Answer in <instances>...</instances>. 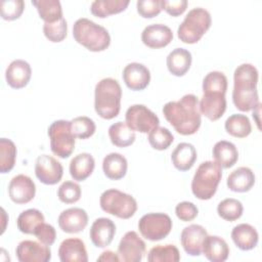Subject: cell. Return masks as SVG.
<instances>
[{
    "mask_svg": "<svg viewBox=\"0 0 262 262\" xmlns=\"http://www.w3.org/2000/svg\"><path fill=\"white\" fill-rule=\"evenodd\" d=\"M162 112L165 119L181 135H192L201 127L199 99L194 94H185L177 101L167 102Z\"/></svg>",
    "mask_w": 262,
    "mask_h": 262,
    "instance_id": "1",
    "label": "cell"
},
{
    "mask_svg": "<svg viewBox=\"0 0 262 262\" xmlns=\"http://www.w3.org/2000/svg\"><path fill=\"white\" fill-rule=\"evenodd\" d=\"M258 70L252 63L238 66L233 74L232 101L241 112H250L259 103Z\"/></svg>",
    "mask_w": 262,
    "mask_h": 262,
    "instance_id": "2",
    "label": "cell"
},
{
    "mask_svg": "<svg viewBox=\"0 0 262 262\" xmlns=\"http://www.w3.org/2000/svg\"><path fill=\"white\" fill-rule=\"evenodd\" d=\"M122 89L113 78L100 80L94 90V108L99 117L105 120L116 118L121 110Z\"/></svg>",
    "mask_w": 262,
    "mask_h": 262,
    "instance_id": "3",
    "label": "cell"
},
{
    "mask_svg": "<svg viewBox=\"0 0 262 262\" xmlns=\"http://www.w3.org/2000/svg\"><path fill=\"white\" fill-rule=\"evenodd\" d=\"M73 37L77 43L93 52L103 51L111 44V36L107 30L85 17L75 21Z\"/></svg>",
    "mask_w": 262,
    "mask_h": 262,
    "instance_id": "4",
    "label": "cell"
},
{
    "mask_svg": "<svg viewBox=\"0 0 262 262\" xmlns=\"http://www.w3.org/2000/svg\"><path fill=\"white\" fill-rule=\"evenodd\" d=\"M222 178V169L214 161L203 162L196 169L192 181L191 191L199 200H210L217 190Z\"/></svg>",
    "mask_w": 262,
    "mask_h": 262,
    "instance_id": "5",
    "label": "cell"
},
{
    "mask_svg": "<svg viewBox=\"0 0 262 262\" xmlns=\"http://www.w3.org/2000/svg\"><path fill=\"white\" fill-rule=\"evenodd\" d=\"M212 18L210 12L203 7H195L188 11L177 30V36L185 44H194L210 29Z\"/></svg>",
    "mask_w": 262,
    "mask_h": 262,
    "instance_id": "6",
    "label": "cell"
},
{
    "mask_svg": "<svg viewBox=\"0 0 262 262\" xmlns=\"http://www.w3.org/2000/svg\"><path fill=\"white\" fill-rule=\"evenodd\" d=\"M99 204L102 211L121 219H129L137 211L136 200L131 194L115 188L104 190Z\"/></svg>",
    "mask_w": 262,
    "mask_h": 262,
    "instance_id": "7",
    "label": "cell"
},
{
    "mask_svg": "<svg viewBox=\"0 0 262 262\" xmlns=\"http://www.w3.org/2000/svg\"><path fill=\"white\" fill-rule=\"evenodd\" d=\"M51 151L60 159L69 158L75 148V137L71 129V121L57 120L48 128Z\"/></svg>",
    "mask_w": 262,
    "mask_h": 262,
    "instance_id": "8",
    "label": "cell"
},
{
    "mask_svg": "<svg viewBox=\"0 0 262 262\" xmlns=\"http://www.w3.org/2000/svg\"><path fill=\"white\" fill-rule=\"evenodd\" d=\"M138 229L141 235L151 242L165 238L172 229V220L165 213H147L138 222Z\"/></svg>",
    "mask_w": 262,
    "mask_h": 262,
    "instance_id": "9",
    "label": "cell"
},
{
    "mask_svg": "<svg viewBox=\"0 0 262 262\" xmlns=\"http://www.w3.org/2000/svg\"><path fill=\"white\" fill-rule=\"evenodd\" d=\"M125 123L134 132L149 133L159 127L160 120L158 116L143 104H133L128 107L125 115Z\"/></svg>",
    "mask_w": 262,
    "mask_h": 262,
    "instance_id": "10",
    "label": "cell"
},
{
    "mask_svg": "<svg viewBox=\"0 0 262 262\" xmlns=\"http://www.w3.org/2000/svg\"><path fill=\"white\" fill-rule=\"evenodd\" d=\"M145 251V243L133 230L126 232L118 246V255L123 262H140Z\"/></svg>",
    "mask_w": 262,
    "mask_h": 262,
    "instance_id": "11",
    "label": "cell"
},
{
    "mask_svg": "<svg viewBox=\"0 0 262 262\" xmlns=\"http://www.w3.org/2000/svg\"><path fill=\"white\" fill-rule=\"evenodd\" d=\"M35 174L40 182L46 185H53L61 180L63 168L52 156L41 155L35 163Z\"/></svg>",
    "mask_w": 262,
    "mask_h": 262,
    "instance_id": "12",
    "label": "cell"
},
{
    "mask_svg": "<svg viewBox=\"0 0 262 262\" xmlns=\"http://www.w3.org/2000/svg\"><path fill=\"white\" fill-rule=\"evenodd\" d=\"M15 254L19 262H48L51 259L49 246L30 239L20 242L15 249Z\"/></svg>",
    "mask_w": 262,
    "mask_h": 262,
    "instance_id": "13",
    "label": "cell"
},
{
    "mask_svg": "<svg viewBox=\"0 0 262 262\" xmlns=\"http://www.w3.org/2000/svg\"><path fill=\"white\" fill-rule=\"evenodd\" d=\"M8 194L13 203L19 205L27 204L35 198L36 185L29 176L18 174L10 180Z\"/></svg>",
    "mask_w": 262,
    "mask_h": 262,
    "instance_id": "14",
    "label": "cell"
},
{
    "mask_svg": "<svg viewBox=\"0 0 262 262\" xmlns=\"http://www.w3.org/2000/svg\"><path fill=\"white\" fill-rule=\"evenodd\" d=\"M173 40L172 30L163 24H152L145 27L141 33L142 43L152 49L166 47Z\"/></svg>",
    "mask_w": 262,
    "mask_h": 262,
    "instance_id": "15",
    "label": "cell"
},
{
    "mask_svg": "<svg viewBox=\"0 0 262 262\" xmlns=\"http://www.w3.org/2000/svg\"><path fill=\"white\" fill-rule=\"evenodd\" d=\"M59 228L67 233H78L88 224V215L82 208H69L58 216Z\"/></svg>",
    "mask_w": 262,
    "mask_h": 262,
    "instance_id": "16",
    "label": "cell"
},
{
    "mask_svg": "<svg viewBox=\"0 0 262 262\" xmlns=\"http://www.w3.org/2000/svg\"><path fill=\"white\" fill-rule=\"evenodd\" d=\"M208 235L205 227L199 224H190L184 227L180 234V242L184 251L190 256H200L205 237Z\"/></svg>",
    "mask_w": 262,
    "mask_h": 262,
    "instance_id": "17",
    "label": "cell"
},
{
    "mask_svg": "<svg viewBox=\"0 0 262 262\" xmlns=\"http://www.w3.org/2000/svg\"><path fill=\"white\" fill-rule=\"evenodd\" d=\"M122 76L126 86L133 91L145 89L150 82L149 70L139 62L128 63L124 68Z\"/></svg>",
    "mask_w": 262,
    "mask_h": 262,
    "instance_id": "18",
    "label": "cell"
},
{
    "mask_svg": "<svg viewBox=\"0 0 262 262\" xmlns=\"http://www.w3.org/2000/svg\"><path fill=\"white\" fill-rule=\"evenodd\" d=\"M199 107L202 115L211 121L219 120L226 111L225 94L209 92L204 93L199 101Z\"/></svg>",
    "mask_w": 262,
    "mask_h": 262,
    "instance_id": "19",
    "label": "cell"
},
{
    "mask_svg": "<svg viewBox=\"0 0 262 262\" xmlns=\"http://www.w3.org/2000/svg\"><path fill=\"white\" fill-rule=\"evenodd\" d=\"M116 234V225L105 217L97 218L91 225L89 236L93 245L97 248H105L108 246Z\"/></svg>",
    "mask_w": 262,
    "mask_h": 262,
    "instance_id": "20",
    "label": "cell"
},
{
    "mask_svg": "<svg viewBox=\"0 0 262 262\" xmlns=\"http://www.w3.org/2000/svg\"><path fill=\"white\" fill-rule=\"evenodd\" d=\"M31 76V66L24 59H15L11 61L5 72V79L7 84L14 89L26 87L30 82Z\"/></svg>",
    "mask_w": 262,
    "mask_h": 262,
    "instance_id": "21",
    "label": "cell"
},
{
    "mask_svg": "<svg viewBox=\"0 0 262 262\" xmlns=\"http://www.w3.org/2000/svg\"><path fill=\"white\" fill-rule=\"evenodd\" d=\"M58 257L61 262L88 261L85 244L78 237H70L63 239L58 248Z\"/></svg>",
    "mask_w": 262,
    "mask_h": 262,
    "instance_id": "22",
    "label": "cell"
},
{
    "mask_svg": "<svg viewBox=\"0 0 262 262\" xmlns=\"http://www.w3.org/2000/svg\"><path fill=\"white\" fill-rule=\"evenodd\" d=\"M202 253L209 261L223 262L228 258L229 247L222 237L207 235L203 242Z\"/></svg>",
    "mask_w": 262,
    "mask_h": 262,
    "instance_id": "23",
    "label": "cell"
},
{
    "mask_svg": "<svg viewBox=\"0 0 262 262\" xmlns=\"http://www.w3.org/2000/svg\"><path fill=\"white\" fill-rule=\"evenodd\" d=\"M231 238L239 250L250 251L257 246L259 234L254 226L248 223H241L233 227Z\"/></svg>",
    "mask_w": 262,
    "mask_h": 262,
    "instance_id": "24",
    "label": "cell"
},
{
    "mask_svg": "<svg viewBox=\"0 0 262 262\" xmlns=\"http://www.w3.org/2000/svg\"><path fill=\"white\" fill-rule=\"evenodd\" d=\"M191 61L192 56L188 50L184 48H175L168 54L166 63L168 71L172 75L182 77L188 72Z\"/></svg>",
    "mask_w": 262,
    "mask_h": 262,
    "instance_id": "25",
    "label": "cell"
},
{
    "mask_svg": "<svg viewBox=\"0 0 262 262\" xmlns=\"http://www.w3.org/2000/svg\"><path fill=\"white\" fill-rule=\"evenodd\" d=\"M171 160L177 170L188 171L196 161V149L191 143L181 142L172 151Z\"/></svg>",
    "mask_w": 262,
    "mask_h": 262,
    "instance_id": "26",
    "label": "cell"
},
{
    "mask_svg": "<svg viewBox=\"0 0 262 262\" xmlns=\"http://www.w3.org/2000/svg\"><path fill=\"white\" fill-rule=\"evenodd\" d=\"M227 187L234 192H247L255 184V174L248 167H239L227 177Z\"/></svg>",
    "mask_w": 262,
    "mask_h": 262,
    "instance_id": "27",
    "label": "cell"
},
{
    "mask_svg": "<svg viewBox=\"0 0 262 262\" xmlns=\"http://www.w3.org/2000/svg\"><path fill=\"white\" fill-rule=\"evenodd\" d=\"M213 158L215 162L221 167V168H231L235 165V163L238 160V151L236 146L226 140H220L215 143L213 146Z\"/></svg>",
    "mask_w": 262,
    "mask_h": 262,
    "instance_id": "28",
    "label": "cell"
},
{
    "mask_svg": "<svg viewBox=\"0 0 262 262\" xmlns=\"http://www.w3.org/2000/svg\"><path fill=\"white\" fill-rule=\"evenodd\" d=\"M95 167L94 158L88 152L75 156L70 162V174L74 180L84 181L93 172Z\"/></svg>",
    "mask_w": 262,
    "mask_h": 262,
    "instance_id": "29",
    "label": "cell"
},
{
    "mask_svg": "<svg viewBox=\"0 0 262 262\" xmlns=\"http://www.w3.org/2000/svg\"><path fill=\"white\" fill-rule=\"evenodd\" d=\"M128 169V162L124 156L118 152L106 155L102 161V170L104 175L112 180L122 179Z\"/></svg>",
    "mask_w": 262,
    "mask_h": 262,
    "instance_id": "30",
    "label": "cell"
},
{
    "mask_svg": "<svg viewBox=\"0 0 262 262\" xmlns=\"http://www.w3.org/2000/svg\"><path fill=\"white\" fill-rule=\"evenodd\" d=\"M129 3V0H95L91 3L90 11L93 15L104 18L124 11Z\"/></svg>",
    "mask_w": 262,
    "mask_h": 262,
    "instance_id": "31",
    "label": "cell"
},
{
    "mask_svg": "<svg viewBox=\"0 0 262 262\" xmlns=\"http://www.w3.org/2000/svg\"><path fill=\"white\" fill-rule=\"evenodd\" d=\"M108 136L111 142L118 147H127L134 143L135 132L124 122H117L110 126Z\"/></svg>",
    "mask_w": 262,
    "mask_h": 262,
    "instance_id": "32",
    "label": "cell"
},
{
    "mask_svg": "<svg viewBox=\"0 0 262 262\" xmlns=\"http://www.w3.org/2000/svg\"><path fill=\"white\" fill-rule=\"evenodd\" d=\"M226 132L236 138H245L252 132V125L249 118L243 114L229 116L224 124Z\"/></svg>",
    "mask_w": 262,
    "mask_h": 262,
    "instance_id": "33",
    "label": "cell"
},
{
    "mask_svg": "<svg viewBox=\"0 0 262 262\" xmlns=\"http://www.w3.org/2000/svg\"><path fill=\"white\" fill-rule=\"evenodd\" d=\"M32 4L45 23H54L62 18V8L58 0H33Z\"/></svg>",
    "mask_w": 262,
    "mask_h": 262,
    "instance_id": "34",
    "label": "cell"
},
{
    "mask_svg": "<svg viewBox=\"0 0 262 262\" xmlns=\"http://www.w3.org/2000/svg\"><path fill=\"white\" fill-rule=\"evenodd\" d=\"M45 221L44 215L37 209H28L23 211L16 220L17 228L26 234H34L37 226Z\"/></svg>",
    "mask_w": 262,
    "mask_h": 262,
    "instance_id": "35",
    "label": "cell"
},
{
    "mask_svg": "<svg viewBox=\"0 0 262 262\" xmlns=\"http://www.w3.org/2000/svg\"><path fill=\"white\" fill-rule=\"evenodd\" d=\"M147 260L149 262H178L180 253L175 245H159L149 250Z\"/></svg>",
    "mask_w": 262,
    "mask_h": 262,
    "instance_id": "36",
    "label": "cell"
},
{
    "mask_svg": "<svg viewBox=\"0 0 262 262\" xmlns=\"http://www.w3.org/2000/svg\"><path fill=\"white\" fill-rule=\"evenodd\" d=\"M16 160V146L14 142L7 138L0 139V172L2 174L10 172Z\"/></svg>",
    "mask_w": 262,
    "mask_h": 262,
    "instance_id": "37",
    "label": "cell"
},
{
    "mask_svg": "<svg viewBox=\"0 0 262 262\" xmlns=\"http://www.w3.org/2000/svg\"><path fill=\"white\" fill-rule=\"evenodd\" d=\"M244 207L243 204L232 198L224 199L221 201L217 207V213L218 215L226 220V221H235L243 215Z\"/></svg>",
    "mask_w": 262,
    "mask_h": 262,
    "instance_id": "38",
    "label": "cell"
},
{
    "mask_svg": "<svg viewBox=\"0 0 262 262\" xmlns=\"http://www.w3.org/2000/svg\"><path fill=\"white\" fill-rule=\"evenodd\" d=\"M227 90V78L222 72L213 71L207 74L203 80V92H216L225 94Z\"/></svg>",
    "mask_w": 262,
    "mask_h": 262,
    "instance_id": "39",
    "label": "cell"
},
{
    "mask_svg": "<svg viewBox=\"0 0 262 262\" xmlns=\"http://www.w3.org/2000/svg\"><path fill=\"white\" fill-rule=\"evenodd\" d=\"M71 129L75 138L87 139L95 133L96 126L92 119L86 116H80L71 121Z\"/></svg>",
    "mask_w": 262,
    "mask_h": 262,
    "instance_id": "40",
    "label": "cell"
},
{
    "mask_svg": "<svg viewBox=\"0 0 262 262\" xmlns=\"http://www.w3.org/2000/svg\"><path fill=\"white\" fill-rule=\"evenodd\" d=\"M148 142L150 146L157 150L167 149L173 142L174 136L165 127H157L148 134Z\"/></svg>",
    "mask_w": 262,
    "mask_h": 262,
    "instance_id": "41",
    "label": "cell"
},
{
    "mask_svg": "<svg viewBox=\"0 0 262 262\" xmlns=\"http://www.w3.org/2000/svg\"><path fill=\"white\" fill-rule=\"evenodd\" d=\"M43 33L45 37L53 43H58L63 41L68 34L67 20L62 17L59 20L54 23H44Z\"/></svg>",
    "mask_w": 262,
    "mask_h": 262,
    "instance_id": "42",
    "label": "cell"
},
{
    "mask_svg": "<svg viewBox=\"0 0 262 262\" xmlns=\"http://www.w3.org/2000/svg\"><path fill=\"white\" fill-rule=\"evenodd\" d=\"M57 196L64 204L77 203L81 198V187L74 181H64L58 187Z\"/></svg>",
    "mask_w": 262,
    "mask_h": 262,
    "instance_id": "43",
    "label": "cell"
},
{
    "mask_svg": "<svg viewBox=\"0 0 262 262\" xmlns=\"http://www.w3.org/2000/svg\"><path fill=\"white\" fill-rule=\"evenodd\" d=\"M1 17L5 20H14L20 17L25 9L23 0H3L1 1Z\"/></svg>",
    "mask_w": 262,
    "mask_h": 262,
    "instance_id": "44",
    "label": "cell"
},
{
    "mask_svg": "<svg viewBox=\"0 0 262 262\" xmlns=\"http://www.w3.org/2000/svg\"><path fill=\"white\" fill-rule=\"evenodd\" d=\"M136 7L140 16L151 18L162 11V0H138Z\"/></svg>",
    "mask_w": 262,
    "mask_h": 262,
    "instance_id": "45",
    "label": "cell"
},
{
    "mask_svg": "<svg viewBox=\"0 0 262 262\" xmlns=\"http://www.w3.org/2000/svg\"><path fill=\"white\" fill-rule=\"evenodd\" d=\"M34 235L42 244L46 246H51L55 242L56 231L52 225L43 222L37 226V228L34 231Z\"/></svg>",
    "mask_w": 262,
    "mask_h": 262,
    "instance_id": "46",
    "label": "cell"
},
{
    "mask_svg": "<svg viewBox=\"0 0 262 262\" xmlns=\"http://www.w3.org/2000/svg\"><path fill=\"white\" fill-rule=\"evenodd\" d=\"M175 214L181 221L187 222L193 220L198 216L199 210L193 203L184 201L176 206Z\"/></svg>",
    "mask_w": 262,
    "mask_h": 262,
    "instance_id": "47",
    "label": "cell"
},
{
    "mask_svg": "<svg viewBox=\"0 0 262 262\" xmlns=\"http://www.w3.org/2000/svg\"><path fill=\"white\" fill-rule=\"evenodd\" d=\"M187 7L186 0H174V1H167L162 0V9H164L168 14L172 16H178L182 14Z\"/></svg>",
    "mask_w": 262,
    "mask_h": 262,
    "instance_id": "48",
    "label": "cell"
},
{
    "mask_svg": "<svg viewBox=\"0 0 262 262\" xmlns=\"http://www.w3.org/2000/svg\"><path fill=\"white\" fill-rule=\"evenodd\" d=\"M97 261H104V262H119L120 258L118 253L113 251H104L101 255L97 258Z\"/></svg>",
    "mask_w": 262,
    "mask_h": 262,
    "instance_id": "49",
    "label": "cell"
}]
</instances>
